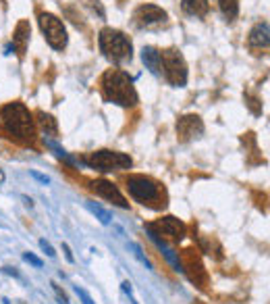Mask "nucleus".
Returning a JSON list of instances; mask_svg holds the SVG:
<instances>
[{
    "instance_id": "nucleus-32",
    "label": "nucleus",
    "mask_w": 270,
    "mask_h": 304,
    "mask_svg": "<svg viewBox=\"0 0 270 304\" xmlns=\"http://www.w3.org/2000/svg\"><path fill=\"white\" fill-rule=\"evenodd\" d=\"M2 271H4L6 275H13V277H19V273H17V271H15V269H11V267H4V269H2Z\"/></svg>"
},
{
    "instance_id": "nucleus-25",
    "label": "nucleus",
    "mask_w": 270,
    "mask_h": 304,
    "mask_svg": "<svg viewBox=\"0 0 270 304\" xmlns=\"http://www.w3.org/2000/svg\"><path fill=\"white\" fill-rule=\"evenodd\" d=\"M23 260H25V263H29V265H33V267H38V269L44 265L36 254H31V252H25V254H23Z\"/></svg>"
},
{
    "instance_id": "nucleus-2",
    "label": "nucleus",
    "mask_w": 270,
    "mask_h": 304,
    "mask_svg": "<svg viewBox=\"0 0 270 304\" xmlns=\"http://www.w3.org/2000/svg\"><path fill=\"white\" fill-rule=\"evenodd\" d=\"M0 119H2V127L17 142L27 144L36 138V121L29 109L23 102H8L0 109Z\"/></svg>"
},
{
    "instance_id": "nucleus-18",
    "label": "nucleus",
    "mask_w": 270,
    "mask_h": 304,
    "mask_svg": "<svg viewBox=\"0 0 270 304\" xmlns=\"http://www.w3.org/2000/svg\"><path fill=\"white\" fill-rule=\"evenodd\" d=\"M219 6V11L222 13V17L226 21H233L235 17L239 15V2L237 0H212Z\"/></svg>"
},
{
    "instance_id": "nucleus-10",
    "label": "nucleus",
    "mask_w": 270,
    "mask_h": 304,
    "mask_svg": "<svg viewBox=\"0 0 270 304\" xmlns=\"http://www.w3.org/2000/svg\"><path fill=\"white\" fill-rule=\"evenodd\" d=\"M202 134H204V123L197 115H183L177 121V136L181 142L196 140V138H199Z\"/></svg>"
},
{
    "instance_id": "nucleus-1",
    "label": "nucleus",
    "mask_w": 270,
    "mask_h": 304,
    "mask_svg": "<svg viewBox=\"0 0 270 304\" xmlns=\"http://www.w3.org/2000/svg\"><path fill=\"white\" fill-rule=\"evenodd\" d=\"M100 90L104 100L119 107H135L139 100L133 80L123 69H106L100 77Z\"/></svg>"
},
{
    "instance_id": "nucleus-5",
    "label": "nucleus",
    "mask_w": 270,
    "mask_h": 304,
    "mask_svg": "<svg viewBox=\"0 0 270 304\" xmlns=\"http://www.w3.org/2000/svg\"><path fill=\"white\" fill-rule=\"evenodd\" d=\"M88 165L92 169H98L102 173H110V171H123V169H131V156L117 152V150H96L88 156Z\"/></svg>"
},
{
    "instance_id": "nucleus-15",
    "label": "nucleus",
    "mask_w": 270,
    "mask_h": 304,
    "mask_svg": "<svg viewBox=\"0 0 270 304\" xmlns=\"http://www.w3.org/2000/svg\"><path fill=\"white\" fill-rule=\"evenodd\" d=\"M142 60L152 73H160V50L158 48L144 46L142 48Z\"/></svg>"
},
{
    "instance_id": "nucleus-14",
    "label": "nucleus",
    "mask_w": 270,
    "mask_h": 304,
    "mask_svg": "<svg viewBox=\"0 0 270 304\" xmlns=\"http://www.w3.org/2000/svg\"><path fill=\"white\" fill-rule=\"evenodd\" d=\"M29 36H31L29 21L21 19L19 23H17L15 31H13V46H15V50H17V52H19V56H23V55H25V50H27Z\"/></svg>"
},
{
    "instance_id": "nucleus-11",
    "label": "nucleus",
    "mask_w": 270,
    "mask_h": 304,
    "mask_svg": "<svg viewBox=\"0 0 270 304\" xmlns=\"http://www.w3.org/2000/svg\"><path fill=\"white\" fill-rule=\"evenodd\" d=\"M92 190L98 196H102V198H106V200H110L112 204H117L119 208H129V202L125 200V196L121 194V190L112 184V181H108V179H96V181H92Z\"/></svg>"
},
{
    "instance_id": "nucleus-20",
    "label": "nucleus",
    "mask_w": 270,
    "mask_h": 304,
    "mask_svg": "<svg viewBox=\"0 0 270 304\" xmlns=\"http://www.w3.org/2000/svg\"><path fill=\"white\" fill-rule=\"evenodd\" d=\"M85 206H88V211H90L92 215H96V219H100L102 225H108V223H110V213H108L104 206H100L98 202H92V200L85 202Z\"/></svg>"
},
{
    "instance_id": "nucleus-29",
    "label": "nucleus",
    "mask_w": 270,
    "mask_h": 304,
    "mask_svg": "<svg viewBox=\"0 0 270 304\" xmlns=\"http://www.w3.org/2000/svg\"><path fill=\"white\" fill-rule=\"evenodd\" d=\"M31 177H33V179H38L40 184H50V179H48L46 175H42V173H38V171H31Z\"/></svg>"
},
{
    "instance_id": "nucleus-12",
    "label": "nucleus",
    "mask_w": 270,
    "mask_h": 304,
    "mask_svg": "<svg viewBox=\"0 0 270 304\" xmlns=\"http://www.w3.org/2000/svg\"><path fill=\"white\" fill-rule=\"evenodd\" d=\"M268 42H270V28H268V21H260L251 28L249 36H247V46L251 50H266L268 48Z\"/></svg>"
},
{
    "instance_id": "nucleus-22",
    "label": "nucleus",
    "mask_w": 270,
    "mask_h": 304,
    "mask_svg": "<svg viewBox=\"0 0 270 304\" xmlns=\"http://www.w3.org/2000/svg\"><path fill=\"white\" fill-rule=\"evenodd\" d=\"M129 248H131V250H133V254H135V258L139 260V263H142V265H146L147 269H152V263H150V260H147V258H146V254L142 252V248H139V246L135 244V242H131V244H129Z\"/></svg>"
},
{
    "instance_id": "nucleus-21",
    "label": "nucleus",
    "mask_w": 270,
    "mask_h": 304,
    "mask_svg": "<svg viewBox=\"0 0 270 304\" xmlns=\"http://www.w3.org/2000/svg\"><path fill=\"white\" fill-rule=\"evenodd\" d=\"M44 142H46V144L50 146V148H52V150H54V154L58 156V159H63L65 163H69V165H73V167H77V165H81V163H77V161L73 159V156H71V154H67V152H65L63 148H60V146H56L54 142H50V140H44Z\"/></svg>"
},
{
    "instance_id": "nucleus-3",
    "label": "nucleus",
    "mask_w": 270,
    "mask_h": 304,
    "mask_svg": "<svg viewBox=\"0 0 270 304\" xmlns=\"http://www.w3.org/2000/svg\"><path fill=\"white\" fill-rule=\"evenodd\" d=\"M98 44H100L102 55L108 60H112L115 65L127 63V60H131V56H133L131 40H129L127 33L119 31V29L104 28L100 31V36H98Z\"/></svg>"
},
{
    "instance_id": "nucleus-24",
    "label": "nucleus",
    "mask_w": 270,
    "mask_h": 304,
    "mask_svg": "<svg viewBox=\"0 0 270 304\" xmlns=\"http://www.w3.org/2000/svg\"><path fill=\"white\" fill-rule=\"evenodd\" d=\"M75 294H77V296H79V300H81L83 304H96V302L92 300V296H90V294L85 292L83 288H79V285H77V288H75Z\"/></svg>"
},
{
    "instance_id": "nucleus-13",
    "label": "nucleus",
    "mask_w": 270,
    "mask_h": 304,
    "mask_svg": "<svg viewBox=\"0 0 270 304\" xmlns=\"http://www.w3.org/2000/svg\"><path fill=\"white\" fill-rule=\"evenodd\" d=\"M146 231L147 233H150V240L154 242V244L156 246H158V250H160V252L164 254V258H167L169 260V263L172 265V269H175V271L177 273H183V263H181V260H179V256H177V252H175V250H172L169 244H167V242H164V240H160V236H158V233H156L152 227H150V225H147L146 223Z\"/></svg>"
},
{
    "instance_id": "nucleus-16",
    "label": "nucleus",
    "mask_w": 270,
    "mask_h": 304,
    "mask_svg": "<svg viewBox=\"0 0 270 304\" xmlns=\"http://www.w3.org/2000/svg\"><path fill=\"white\" fill-rule=\"evenodd\" d=\"M183 13L191 17H206L208 15V0H181Z\"/></svg>"
},
{
    "instance_id": "nucleus-30",
    "label": "nucleus",
    "mask_w": 270,
    "mask_h": 304,
    "mask_svg": "<svg viewBox=\"0 0 270 304\" xmlns=\"http://www.w3.org/2000/svg\"><path fill=\"white\" fill-rule=\"evenodd\" d=\"M63 252H65V258L69 260V263H75V256L71 252V248H69V244H63Z\"/></svg>"
},
{
    "instance_id": "nucleus-9",
    "label": "nucleus",
    "mask_w": 270,
    "mask_h": 304,
    "mask_svg": "<svg viewBox=\"0 0 270 304\" xmlns=\"http://www.w3.org/2000/svg\"><path fill=\"white\" fill-rule=\"evenodd\" d=\"M147 225H150L158 236H169L172 242H181L187 231L185 223L179 221L177 217H162V219H158L156 223H147Z\"/></svg>"
},
{
    "instance_id": "nucleus-23",
    "label": "nucleus",
    "mask_w": 270,
    "mask_h": 304,
    "mask_svg": "<svg viewBox=\"0 0 270 304\" xmlns=\"http://www.w3.org/2000/svg\"><path fill=\"white\" fill-rule=\"evenodd\" d=\"M245 102H247V107L251 109V112H254V115H262V102H260L258 98L245 94Z\"/></svg>"
},
{
    "instance_id": "nucleus-34",
    "label": "nucleus",
    "mask_w": 270,
    "mask_h": 304,
    "mask_svg": "<svg viewBox=\"0 0 270 304\" xmlns=\"http://www.w3.org/2000/svg\"><path fill=\"white\" fill-rule=\"evenodd\" d=\"M2 184H4V171L0 169V186H2Z\"/></svg>"
},
{
    "instance_id": "nucleus-19",
    "label": "nucleus",
    "mask_w": 270,
    "mask_h": 304,
    "mask_svg": "<svg viewBox=\"0 0 270 304\" xmlns=\"http://www.w3.org/2000/svg\"><path fill=\"white\" fill-rule=\"evenodd\" d=\"M183 273H187V275H189V279H191V281H196L197 285H202V281H199L197 273L206 279V271H204L202 263H199L197 258H191V256H189V263H187V265H183Z\"/></svg>"
},
{
    "instance_id": "nucleus-27",
    "label": "nucleus",
    "mask_w": 270,
    "mask_h": 304,
    "mask_svg": "<svg viewBox=\"0 0 270 304\" xmlns=\"http://www.w3.org/2000/svg\"><path fill=\"white\" fill-rule=\"evenodd\" d=\"M40 248H42V250H44V252H46V254H48L50 258H54V256H56V252H54V248H52V246L48 244V242H46V240H40Z\"/></svg>"
},
{
    "instance_id": "nucleus-6",
    "label": "nucleus",
    "mask_w": 270,
    "mask_h": 304,
    "mask_svg": "<svg viewBox=\"0 0 270 304\" xmlns=\"http://www.w3.org/2000/svg\"><path fill=\"white\" fill-rule=\"evenodd\" d=\"M38 23H40V29L44 33L46 42L50 44V48L54 50H65L67 48V29H65V23L58 19L56 15L52 13H40L38 15Z\"/></svg>"
},
{
    "instance_id": "nucleus-35",
    "label": "nucleus",
    "mask_w": 270,
    "mask_h": 304,
    "mask_svg": "<svg viewBox=\"0 0 270 304\" xmlns=\"http://www.w3.org/2000/svg\"><path fill=\"white\" fill-rule=\"evenodd\" d=\"M121 2H123V0H121Z\"/></svg>"
},
{
    "instance_id": "nucleus-28",
    "label": "nucleus",
    "mask_w": 270,
    "mask_h": 304,
    "mask_svg": "<svg viewBox=\"0 0 270 304\" xmlns=\"http://www.w3.org/2000/svg\"><path fill=\"white\" fill-rule=\"evenodd\" d=\"M90 6L94 8V11H98L100 19H104V17H106V13H104V8H102V4H100V0H90Z\"/></svg>"
},
{
    "instance_id": "nucleus-8",
    "label": "nucleus",
    "mask_w": 270,
    "mask_h": 304,
    "mask_svg": "<svg viewBox=\"0 0 270 304\" xmlns=\"http://www.w3.org/2000/svg\"><path fill=\"white\" fill-rule=\"evenodd\" d=\"M167 11L162 6L156 4H139L133 11V23L137 28H152V25H158L167 21Z\"/></svg>"
},
{
    "instance_id": "nucleus-31",
    "label": "nucleus",
    "mask_w": 270,
    "mask_h": 304,
    "mask_svg": "<svg viewBox=\"0 0 270 304\" xmlns=\"http://www.w3.org/2000/svg\"><path fill=\"white\" fill-rule=\"evenodd\" d=\"M121 288H123V292L129 294V296L133 294V288H131V283H129V281H123V283H121Z\"/></svg>"
},
{
    "instance_id": "nucleus-7",
    "label": "nucleus",
    "mask_w": 270,
    "mask_h": 304,
    "mask_svg": "<svg viewBox=\"0 0 270 304\" xmlns=\"http://www.w3.org/2000/svg\"><path fill=\"white\" fill-rule=\"evenodd\" d=\"M127 190H129V194L142 204L154 202L160 198V186L146 175H129L127 177Z\"/></svg>"
},
{
    "instance_id": "nucleus-4",
    "label": "nucleus",
    "mask_w": 270,
    "mask_h": 304,
    "mask_svg": "<svg viewBox=\"0 0 270 304\" xmlns=\"http://www.w3.org/2000/svg\"><path fill=\"white\" fill-rule=\"evenodd\" d=\"M160 71H164V77L172 88H183L187 83V63L177 48L160 52Z\"/></svg>"
},
{
    "instance_id": "nucleus-17",
    "label": "nucleus",
    "mask_w": 270,
    "mask_h": 304,
    "mask_svg": "<svg viewBox=\"0 0 270 304\" xmlns=\"http://www.w3.org/2000/svg\"><path fill=\"white\" fill-rule=\"evenodd\" d=\"M38 123H40L42 129H44L46 136H52V138L58 136V123H56V119L52 117V115H48V112L38 111Z\"/></svg>"
},
{
    "instance_id": "nucleus-26",
    "label": "nucleus",
    "mask_w": 270,
    "mask_h": 304,
    "mask_svg": "<svg viewBox=\"0 0 270 304\" xmlns=\"http://www.w3.org/2000/svg\"><path fill=\"white\" fill-rule=\"evenodd\" d=\"M50 285H52V290H54V292H56V296H58V300H60V304H69V298H67V294H65L63 290H60V285H56L54 281H52Z\"/></svg>"
},
{
    "instance_id": "nucleus-33",
    "label": "nucleus",
    "mask_w": 270,
    "mask_h": 304,
    "mask_svg": "<svg viewBox=\"0 0 270 304\" xmlns=\"http://www.w3.org/2000/svg\"><path fill=\"white\" fill-rule=\"evenodd\" d=\"M4 50H6V55H11V52H15V46H13V44H6Z\"/></svg>"
}]
</instances>
